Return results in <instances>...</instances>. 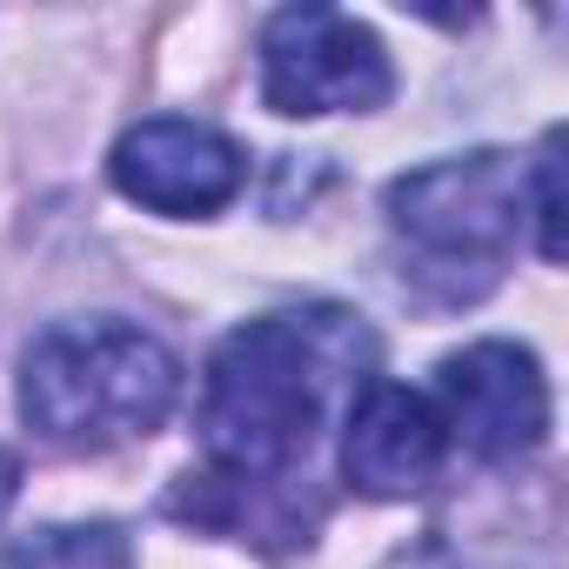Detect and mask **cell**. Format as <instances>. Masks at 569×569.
Wrapping results in <instances>:
<instances>
[{
    "instance_id": "6da1fadb",
    "label": "cell",
    "mask_w": 569,
    "mask_h": 569,
    "mask_svg": "<svg viewBox=\"0 0 569 569\" xmlns=\"http://www.w3.org/2000/svg\"><path fill=\"white\" fill-rule=\"evenodd\" d=\"M376 382V336L356 309L309 302L241 322L201 376L208 476L274 489L309 469L322 429Z\"/></svg>"
},
{
    "instance_id": "7a4b0ae2",
    "label": "cell",
    "mask_w": 569,
    "mask_h": 569,
    "mask_svg": "<svg viewBox=\"0 0 569 569\" xmlns=\"http://www.w3.org/2000/svg\"><path fill=\"white\" fill-rule=\"evenodd\" d=\"M174 396H181V362L141 322H121V316L54 322L21 356L28 429L74 456H101L154 436Z\"/></svg>"
},
{
    "instance_id": "3957f363",
    "label": "cell",
    "mask_w": 569,
    "mask_h": 569,
    "mask_svg": "<svg viewBox=\"0 0 569 569\" xmlns=\"http://www.w3.org/2000/svg\"><path fill=\"white\" fill-rule=\"evenodd\" d=\"M522 221H529L522 161L502 148L449 154L389 181V228L436 268L496 274V261L522 241Z\"/></svg>"
},
{
    "instance_id": "277c9868",
    "label": "cell",
    "mask_w": 569,
    "mask_h": 569,
    "mask_svg": "<svg viewBox=\"0 0 569 569\" xmlns=\"http://www.w3.org/2000/svg\"><path fill=\"white\" fill-rule=\"evenodd\" d=\"M396 94L389 48L342 8H281L261 28V101L289 121L376 114Z\"/></svg>"
},
{
    "instance_id": "5b68a950",
    "label": "cell",
    "mask_w": 569,
    "mask_h": 569,
    "mask_svg": "<svg viewBox=\"0 0 569 569\" xmlns=\"http://www.w3.org/2000/svg\"><path fill=\"white\" fill-rule=\"evenodd\" d=\"M436 416L476 462H522L549 442V382L522 342H469L436 369Z\"/></svg>"
},
{
    "instance_id": "8992f818",
    "label": "cell",
    "mask_w": 569,
    "mask_h": 569,
    "mask_svg": "<svg viewBox=\"0 0 569 569\" xmlns=\"http://www.w3.org/2000/svg\"><path fill=\"white\" fill-rule=\"evenodd\" d=\"M108 174L134 208L168 214V221H194V214H221L248 188V154L208 121L154 114L114 141Z\"/></svg>"
},
{
    "instance_id": "52a82bcc",
    "label": "cell",
    "mask_w": 569,
    "mask_h": 569,
    "mask_svg": "<svg viewBox=\"0 0 569 569\" xmlns=\"http://www.w3.org/2000/svg\"><path fill=\"white\" fill-rule=\"evenodd\" d=\"M442 456H449V429L422 389H402L382 376L362 382V396L342 416V476L356 496L402 502L436 482Z\"/></svg>"
},
{
    "instance_id": "ba28073f",
    "label": "cell",
    "mask_w": 569,
    "mask_h": 569,
    "mask_svg": "<svg viewBox=\"0 0 569 569\" xmlns=\"http://www.w3.org/2000/svg\"><path fill=\"white\" fill-rule=\"evenodd\" d=\"M0 569H134V549L114 522H48L0 556Z\"/></svg>"
},
{
    "instance_id": "9c48e42d",
    "label": "cell",
    "mask_w": 569,
    "mask_h": 569,
    "mask_svg": "<svg viewBox=\"0 0 569 569\" xmlns=\"http://www.w3.org/2000/svg\"><path fill=\"white\" fill-rule=\"evenodd\" d=\"M522 188H529V221H536V254L562 261V128L542 134L536 161H522Z\"/></svg>"
},
{
    "instance_id": "30bf717a",
    "label": "cell",
    "mask_w": 569,
    "mask_h": 569,
    "mask_svg": "<svg viewBox=\"0 0 569 569\" xmlns=\"http://www.w3.org/2000/svg\"><path fill=\"white\" fill-rule=\"evenodd\" d=\"M382 569H462L456 556H449V542H436V536H422L416 549H396Z\"/></svg>"
},
{
    "instance_id": "8fae6325",
    "label": "cell",
    "mask_w": 569,
    "mask_h": 569,
    "mask_svg": "<svg viewBox=\"0 0 569 569\" xmlns=\"http://www.w3.org/2000/svg\"><path fill=\"white\" fill-rule=\"evenodd\" d=\"M21 496V456L14 449H0V509H8Z\"/></svg>"
}]
</instances>
